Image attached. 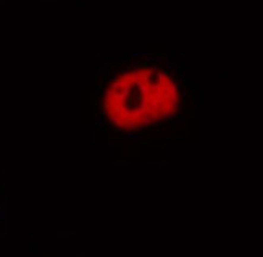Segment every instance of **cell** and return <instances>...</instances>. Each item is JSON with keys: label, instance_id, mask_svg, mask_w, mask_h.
<instances>
[{"label": "cell", "instance_id": "cell-1", "mask_svg": "<svg viewBox=\"0 0 263 257\" xmlns=\"http://www.w3.org/2000/svg\"><path fill=\"white\" fill-rule=\"evenodd\" d=\"M189 86L163 55L134 53L110 62L99 76L95 123L113 139L147 142L191 112Z\"/></svg>", "mask_w": 263, "mask_h": 257}, {"label": "cell", "instance_id": "cell-2", "mask_svg": "<svg viewBox=\"0 0 263 257\" xmlns=\"http://www.w3.org/2000/svg\"><path fill=\"white\" fill-rule=\"evenodd\" d=\"M5 231H7V201L3 183L0 181V236H3Z\"/></svg>", "mask_w": 263, "mask_h": 257}]
</instances>
